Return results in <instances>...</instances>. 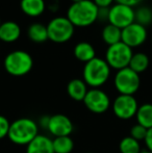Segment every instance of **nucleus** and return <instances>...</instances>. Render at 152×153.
<instances>
[{
    "mask_svg": "<svg viewBox=\"0 0 152 153\" xmlns=\"http://www.w3.org/2000/svg\"><path fill=\"white\" fill-rule=\"evenodd\" d=\"M87 91V83L83 81V79L74 78L70 80L67 85V93L71 99L74 101H83Z\"/></svg>",
    "mask_w": 152,
    "mask_h": 153,
    "instance_id": "obj_15",
    "label": "nucleus"
},
{
    "mask_svg": "<svg viewBox=\"0 0 152 153\" xmlns=\"http://www.w3.org/2000/svg\"><path fill=\"white\" fill-rule=\"evenodd\" d=\"M114 85L119 95L134 96L141 85L140 74L131 70L129 67L121 69L117 71L114 77Z\"/></svg>",
    "mask_w": 152,
    "mask_h": 153,
    "instance_id": "obj_5",
    "label": "nucleus"
},
{
    "mask_svg": "<svg viewBox=\"0 0 152 153\" xmlns=\"http://www.w3.org/2000/svg\"><path fill=\"white\" fill-rule=\"evenodd\" d=\"M39 134V124L30 118H19L10 123L8 140L13 144L26 147Z\"/></svg>",
    "mask_w": 152,
    "mask_h": 153,
    "instance_id": "obj_3",
    "label": "nucleus"
},
{
    "mask_svg": "<svg viewBox=\"0 0 152 153\" xmlns=\"http://www.w3.org/2000/svg\"><path fill=\"white\" fill-rule=\"evenodd\" d=\"M119 151L120 153H140L142 151V148L140 142L128 135L120 141Z\"/></svg>",
    "mask_w": 152,
    "mask_h": 153,
    "instance_id": "obj_23",
    "label": "nucleus"
},
{
    "mask_svg": "<svg viewBox=\"0 0 152 153\" xmlns=\"http://www.w3.org/2000/svg\"><path fill=\"white\" fill-rule=\"evenodd\" d=\"M144 143H145V146H146L147 150L152 152V128L147 130V134L144 140Z\"/></svg>",
    "mask_w": 152,
    "mask_h": 153,
    "instance_id": "obj_27",
    "label": "nucleus"
},
{
    "mask_svg": "<svg viewBox=\"0 0 152 153\" xmlns=\"http://www.w3.org/2000/svg\"><path fill=\"white\" fill-rule=\"evenodd\" d=\"M20 7L26 16L36 18L45 12L46 3L45 0H21Z\"/></svg>",
    "mask_w": 152,
    "mask_h": 153,
    "instance_id": "obj_16",
    "label": "nucleus"
},
{
    "mask_svg": "<svg viewBox=\"0 0 152 153\" xmlns=\"http://www.w3.org/2000/svg\"><path fill=\"white\" fill-rule=\"evenodd\" d=\"M46 26L48 40L56 44H63L71 40L75 29L67 17H55L49 21Z\"/></svg>",
    "mask_w": 152,
    "mask_h": 153,
    "instance_id": "obj_6",
    "label": "nucleus"
},
{
    "mask_svg": "<svg viewBox=\"0 0 152 153\" xmlns=\"http://www.w3.org/2000/svg\"><path fill=\"white\" fill-rule=\"evenodd\" d=\"M149 62H150V61H149V57L146 53L136 52L133 53L128 67L131 70H133L134 72L140 74V73H143L147 70V68L149 67Z\"/></svg>",
    "mask_w": 152,
    "mask_h": 153,
    "instance_id": "obj_21",
    "label": "nucleus"
},
{
    "mask_svg": "<svg viewBox=\"0 0 152 153\" xmlns=\"http://www.w3.org/2000/svg\"><path fill=\"white\" fill-rule=\"evenodd\" d=\"M110 76V67L105 59L96 56L85 64L82 70V79L91 89H100Z\"/></svg>",
    "mask_w": 152,
    "mask_h": 153,
    "instance_id": "obj_2",
    "label": "nucleus"
},
{
    "mask_svg": "<svg viewBox=\"0 0 152 153\" xmlns=\"http://www.w3.org/2000/svg\"><path fill=\"white\" fill-rule=\"evenodd\" d=\"M134 22L143 25V26H148L152 22V10L148 6H141L138 10H134Z\"/></svg>",
    "mask_w": 152,
    "mask_h": 153,
    "instance_id": "obj_24",
    "label": "nucleus"
},
{
    "mask_svg": "<svg viewBox=\"0 0 152 153\" xmlns=\"http://www.w3.org/2000/svg\"><path fill=\"white\" fill-rule=\"evenodd\" d=\"M79 1H82V0H72V3H75V2H79Z\"/></svg>",
    "mask_w": 152,
    "mask_h": 153,
    "instance_id": "obj_32",
    "label": "nucleus"
},
{
    "mask_svg": "<svg viewBox=\"0 0 152 153\" xmlns=\"http://www.w3.org/2000/svg\"><path fill=\"white\" fill-rule=\"evenodd\" d=\"M54 153H71L74 149V142L70 137H59L52 140Z\"/></svg>",
    "mask_w": 152,
    "mask_h": 153,
    "instance_id": "obj_22",
    "label": "nucleus"
},
{
    "mask_svg": "<svg viewBox=\"0 0 152 153\" xmlns=\"http://www.w3.org/2000/svg\"><path fill=\"white\" fill-rule=\"evenodd\" d=\"M99 7L93 0L72 3L67 10V18L74 25V27H87L98 20Z\"/></svg>",
    "mask_w": 152,
    "mask_h": 153,
    "instance_id": "obj_1",
    "label": "nucleus"
},
{
    "mask_svg": "<svg viewBox=\"0 0 152 153\" xmlns=\"http://www.w3.org/2000/svg\"><path fill=\"white\" fill-rule=\"evenodd\" d=\"M136 123L146 129L152 128V103H144L140 105L136 114Z\"/></svg>",
    "mask_w": 152,
    "mask_h": 153,
    "instance_id": "obj_18",
    "label": "nucleus"
},
{
    "mask_svg": "<svg viewBox=\"0 0 152 153\" xmlns=\"http://www.w3.org/2000/svg\"><path fill=\"white\" fill-rule=\"evenodd\" d=\"M151 42H152V36H151Z\"/></svg>",
    "mask_w": 152,
    "mask_h": 153,
    "instance_id": "obj_34",
    "label": "nucleus"
},
{
    "mask_svg": "<svg viewBox=\"0 0 152 153\" xmlns=\"http://www.w3.org/2000/svg\"><path fill=\"white\" fill-rule=\"evenodd\" d=\"M10 122L4 116L0 115V140H3L7 137L8 131H10Z\"/></svg>",
    "mask_w": 152,
    "mask_h": 153,
    "instance_id": "obj_26",
    "label": "nucleus"
},
{
    "mask_svg": "<svg viewBox=\"0 0 152 153\" xmlns=\"http://www.w3.org/2000/svg\"><path fill=\"white\" fill-rule=\"evenodd\" d=\"M87 153H94V152H87Z\"/></svg>",
    "mask_w": 152,
    "mask_h": 153,
    "instance_id": "obj_33",
    "label": "nucleus"
},
{
    "mask_svg": "<svg viewBox=\"0 0 152 153\" xmlns=\"http://www.w3.org/2000/svg\"><path fill=\"white\" fill-rule=\"evenodd\" d=\"M74 56L79 62L87 64L96 57V50L94 46L89 42H79L74 47Z\"/></svg>",
    "mask_w": 152,
    "mask_h": 153,
    "instance_id": "obj_17",
    "label": "nucleus"
},
{
    "mask_svg": "<svg viewBox=\"0 0 152 153\" xmlns=\"http://www.w3.org/2000/svg\"><path fill=\"white\" fill-rule=\"evenodd\" d=\"M26 153H54L52 140L44 134H39L26 146Z\"/></svg>",
    "mask_w": 152,
    "mask_h": 153,
    "instance_id": "obj_14",
    "label": "nucleus"
},
{
    "mask_svg": "<svg viewBox=\"0 0 152 153\" xmlns=\"http://www.w3.org/2000/svg\"><path fill=\"white\" fill-rule=\"evenodd\" d=\"M21 36V27L15 21H5L0 24V41L4 43H14Z\"/></svg>",
    "mask_w": 152,
    "mask_h": 153,
    "instance_id": "obj_13",
    "label": "nucleus"
},
{
    "mask_svg": "<svg viewBox=\"0 0 152 153\" xmlns=\"http://www.w3.org/2000/svg\"><path fill=\"white\" fill-rule=\"evenodd\" d=\"M132 55H133L132 49L123 42H119L115 45L108 46L104 59L110 67V69L119 71L129 66Z\"/></svg>",
    "mask_w": 152,
    "mask_h": 153,
    "instance_id": "obj_7",
    "label": "nucleus"
},
{
    "mask_svg": "<svg viewBox=\"0 0 152 153\" xmlns=\"http://www.w3.org/2000/svg\"><path fill=\"white\" fill-rule=\"evenodd\" d=\"M28 38L31 42L35 43H44L48 40V31H47V26L43 25L42 23H33L28 27L27 30Z\"/></svg>",
    "mask_w": 152,
    "mask_h": 153,
    "instance_id": "obj_19",
    "label": "nucleus"
},
{
    "mask_svg": "<svg viewBox=\"0 0 152 153\" xmlns=\"http://www.w3.org/2000/svg\"><path fill=\"white\" fill-rule=\"evenodd\" d=\"M6 73L15 77L25 76L33 67V56L24 50H15L10 52L3 61Z\"/></svg>",
    "mask_w": 152,
    "mask_h": 153,
    "instance_id": "obj_4",
    "label": "nucleus"
},
{
    "mask_svg": "<svg viewBox=\"0 0 152 153\" xmlns=\"http://www.w3.org/2000/svg\"><path fill=\"white\" fill-rule=\"evenodd\" d=\"M108 21L120 29L127 27L134 22V10L125 4L116 3L108 8Z\"/></svg>",
    "mask_w": 152,
    "mask_h": 153,
    "instance_id": "obj_10",
    "label": "nucleus"
},
{
    "mask_svg": "<svg viewBox=\"0 0 152 153\" xmlns=\"http://www.w3.org/2000/svg\"><path fill=\"white\" fill-rule=\"evenodd\" d=\"M140 153H152V152H150V151H148V150H142Z\"/></svg>",
    "mask_w": 152,
    "mask_h": 153,
    "instance_id": "obj_31",
    "label": "nucleus"
},
{
    "mask_svg": "<svg viewBox=\"0 0 152 153\" xmlns=\"http://www.w3.org/2000/svg\"><path fill=\"white\" fill-rule=\"evenodd\" d=\"M147 130H148V129H146L145 127H143L142 125L136 123V124L132 125V127L130 128L129 135L139 142L144 141L145 137H146V134H147Z\"/></svg>",
    "mask_w": 152,
    "mask_h": 153,
    "instance_id": "obj_25",
    "label": "nucleus"
},
{
    "mask_svg": "<svg viewBox=\"0 0 152 153\" xmlns=\"http://www.w3.org/2000/svg\"><path fill=\"white\" fill-rule=\"evenodd\" d=\"M121 34L122 29L118 28V27L110 24V23L104 26V28L102 29L101 32L102 40L108 46H112V45H115L117 43L121 42Z\"/></svg>",
    "mask_w": 152,
    "mask_h": 153,
    "instance_id": "obj_20",
    "label": "nucleus"
},
{
    "mask_svg": "<svg viewBox=\"0 0 152 153\" xmlns=\"http://www.w3.org/2000/svg\"><path fill=\"white\" fill-rule=\"evenodd\" d=\"M48 122H49V116H44V117H42L40 119V126L46 129L47 125H48Z\"/></svg>",
    "mask_w": 152,
    "mask_h": 153,
    "instance_id": "obj_30",
    "label": "nucleus"
},
{
    "mask_svg": "<svg viewBox=\"0 0 152 153\" xmlns=\"http://www.w3.org/2000/svg\"><path fill=\"white\" fill-rule=\"evenodd\" d=\"M147 29L145 26L133 22L127 27L122 29L121 42L126 44L130 48H136L143 45L147 40Z\"/></svg>",
    "mask_w": 152,
    "mask_h": 153,
    "instance_id": "obj_11",
    "label": "nucleus"
},
{
    "mask_svg": "<svg viewBox=\"0 0 152 153\" xmlns=\"http://www.w3.org/2000/svg\"><path fill=\"white\" fill-rule=\"evenodd\" d=\"M114 1L115 0H93V2L99 8H108L110 6H112Z\"/></svg>",
    "mask_w": 152,
    "mask_h": 153,
    "instance_id": "obj_28",
    "label": "nucleus"
},
{
    "mask_svg": "<svg viewBox=\"0 0 152 153\" xmlns=\"http://www.w3.org/2000/svg\"><path fill=\"white\" fill-rule=\"evenodd\" d=\"M82 102L87 111L97 115L106 113L112 106L110 96L101 89H90Z\"/></svg>",
    "mask_w": 152,
    "mask_h": 153,
    "instance_id": "obj_9",
    "label": "nucleus"
},
{
    "mask_svg": "<svg viewBox=\"0 0 152 153\" xmlns=\"http://www.w3.org/2000/svg\"><path fill=\"white\" fill-rule=\"evenodd\" d=\"M138 100L130 95H118L112 102L113 113L120 120H130L136 117L139 108Z\"/></svg>",
    "mask_w": 152,
    "mask_h": 153,
    "instance_id": "obj_8",
    "label": "nucleus"
},
{
    "mask_svg": "<svg viewBox=\"0 0 152 153\" xmlns=\"http://www.w3.org/2000/svg\"><path fill=\"white\" fill-rule=\"evenodd\" d=\"M46 129L54 137H70V134L74 130V125L68 116L63 114H56V115L49 116V122Z\"/></svg>",
    "mask_w": 152,
    "mask_h": 153,
    "instance_id": "obj_12",
    "label": "nucleus"
},
{
    "mask_svg": "<svg viewBox=\"0 0 152 153\" xmlns=\"http://www.w3.org/2000/svg\"><path fill=\"white\" fill-rule=\"evenodd\" d=\"M0 24H1V21H0Z\"/></svg>",
    "mask_w": 152,
    "mask_h": 153,
    "instance_id": "obj_35",
    "label": "nucleus"
},
{
    "mask_svg": "<svg viewBox=\"0 0 152 153\" xmlns=\"http://www.w3.org/2000/svg\"><path fill=\"white\" fill-rule=\"evenodd\" d=\"M117 3H120V4H125V5H128V6H133L136 5H139L143 0H115Z\"/></svg>",
    "mask_w": 152,
    "mask_h": 153,
    "instance_id": "obj_29",
    "label": "nucleus"
}]
</instances>
